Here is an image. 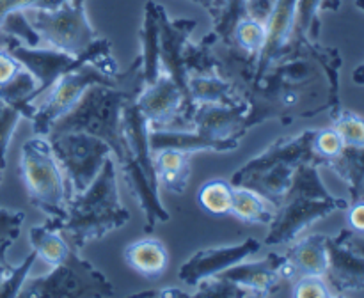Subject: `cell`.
I'll return each instance as SVG.
<instances>
[{"label": "cell", "mask_w": 364, "mask_h": 298, "mask_svg": "<svg viewBox=\"0 0 364 298\" xmlns=\"http://www.w3.org/2000/svg\"><path fill=\"white\" fill-rule=\"evenodd\" d=\"M116 169L117 162L112 155L84 192L71 195L66 215L59 222L46 219V224L59 231L77 250L89 241L102 240L130 220V211L121 202Z\"/></svg>", "instance_id": "6da1fadb"}, {"label": "cell", "mask_w": 364, "mask_h": 298, "mask_svg": "<svg viewBox=\"0 0 364 298\" xmlns=\"http://www.w3.org/2000/svg\"><path fill=\"white\" fill-rule=\"evenodd\" d=\"M142 89V67H139L134 77L119 87L91 85L82 98L52 124L50 131H85L96 135L110 145L116 162L123 163L124 160L132 158L121 131L123 109L128 101L141 94Z\"/></svg>", "instance_id": "7a4b0ae2"}, {"label": "cell", "mask_w": 364, "mask_h": 298, "mask_svg": "<svg viewBox=\"0 0 364 298\" xmlns=\"http://www.w3.org/2000/svg\"><path fill=\"white\" fill-rule=\"evenodd\" d=\"M350 202L331 194L320 177L318 165L313 162L299 163L294 180L276 208V216L269 224L265 245H290L306 229L334 211H343Z\"/></svg>", "instance_id": "3957f363"}, {"label": "cell", "mask_w": 364, "mask_h": 298, "mask_svg": "<svg viewBox=\"0 0 364 298\" xmlns=\"http://www.w3.org/2000/svg\"><path fill=\"white\" fill-rule=\"evenodd\" d=\"M313 135L315 130H304L299 135L277 138L265 151L244 163L233 174L231 183L258 192L277 208L290 188L299 163H316L311 149Z\"/></svg>", "instance_id": "277c9868"}, {"label": "cell", "mask_w": 364, "mask_h": 298, "mask_svg": "<svg viewBox=\"0 0 364 298\" xmlns=\"http://www.w3.org/2000/svg\"><path fill=\"white\" fill-rule=\"evenodd\" d=\"M139 67H141V57L135 59L127 73H119L117 62L110 53V55H103L100 59L87 60L75 70L68 71L45 92L43 101L38 103V110L31 119L34 133L46 137L52 124L59 117H63L91 85L102 84L119 87L134 77Z\"/></svg>", "instance_id": "5b68a950"}, {"label": "cell", "mask_w": 364, "mask_h": 298, "mask_svg": "<svg viewBox=\"0 0 364 298\" xmlns=\"http://www.w3.org/2000/svg\"><path fill=\"white\" fill-rule=\"evenodd\" d=\"M20 176L31 204L45 213L48 220L59 222L66 215L71 187L48 138L36 135L21 145Z\"/></svg>", "instance_id": "8992f818"}, {"label": "cell", "mask_w": 364, "mask_h": 298, "mask_svg": "<svg viewBox=\"0 0 364 298\" xmlns=\"http://www.w3.org/2000/svg\"><path fill=\"white\" fill-rule=\"evenodd\" d=\"M112 282L98 268L80 258L71 247L63 263L55 265L46 275L25 280L21 298H107L114 297Z\"/></svg>", "instance_id": "52a82bcc"}, {"label": "cell", "mask_w": 364, "mask_h": 298, "mask_svg": "<svg viewBox=\"0 0 364 298\" xmlns=\"http://www.w3.org/2000/svg\"><path fill=\"white\" fill-rule=\"evenodd\" d=\"M23 13L38 32L41 46L80 55L100 38L85 13V0H64L53 9L32 7Z\"/></svg>", "instance_id": "ba28073f"}, {"label": "cell", "mask_w": 364, "mask_h": 298, "mask_svg": "<svg viewBox=\"0 0 364 298\" xmlns=\"http://www.w3.org/2000/svg\"><path fill=\"white\" fill-rule=\"evenodd\" d=\"M46 138L70 181L71 195L84 192L112 156L105 140L85 131H50Z\"/></svg>", "instance_id": "9c48e42d"}, {"label": "cell", "mask_w": 364, "mask_h": 298, "mask_svg": "<svg viewBox=\"0 0 364 298\" xmlns=\"http://www.w3.org/2000/svg\"><path fill=\"white\" fill-rule=\"evenodd\" d=\"M11 53L16 57L18 62L31 71L38 80V98L36 103L39 101L41 96L59 80L63 74L68 71L75 70L80 64L87 62V60L100 59L103 55H110V43L107 39L98 38L84 53L80 55H71V53L60 52V50L50 48V46H28L23 43L16 41L9 46Z\"/></svg>", "instance_id": "30bf717a"}, {"label": "cell", "mask_w": 364, "mask_h": 298, "mask_svg": "<svg viewBox=\"0 0 364 298\" xmlns=\"http://www.w3.org/2000/svg\"><path fill=\"white\" fill-rule=\"evenodd\" d=\"M259 248H262V243L256 238H247L242 243L226 245V247L203 248V250L192 254L191 259L181 265L178 277H180L181 282L196 286L203 279L219 275L230 266L245 261L251 255H255Z\"/></svg>", "instance_id": "8fae6325"}, {"label": "cell", "mask_w": 364, "mask_h": 298, "mask_svg": "<svg viewBox=\"0 0 364 298\" xmlns=\"http://www.w3.org/2000/svg\"><path fill=\"white\" fill-rule=\"evenodd\" d=\"M247 103L223 105V103H199L192 114V128L212 140L240 142L247 133Z\"/></svg>", "instance_id": "7c38bea8"}, {"label": "cell", "mask_w": 364, "mask_h": 298, "mask_svg": "<svg viewBox=\"0 0 364 298\" xmlns=\"http://www.w3.org/2000/svg\"><path fill=\"white\" fill-rule=\"evenodd\" d=\"M139 110L148 121L149 128H169L185 103L180 85L166 71H160L153 84L144 85L135 98Z\"/></svg>", "instance_id": "4fadbf2b"}, {"label": "cell", "mask_w": 364, "mask_h": 298, "mask_svg": "<svg viewBox=\"0 0 364 298\" xmlns=\"http://www.w3.org/2000/svg\"><path fill=\"white\" fill-rule=\"evenodd\" d=\"M327 272L326 280L336 294L354 293L364 289V258L352 250L343 240V234L327 236Z\"/></svg>", "instance_id": "5bb4252c"}, {"label": "cell", "mask_w": 364, "mask_h": 298, "mask_svg": "<svg viewBox=\"0 0 364 298\" xmlns=\"http://www.w3.org/2000/svg\"><path fill=\"white\" fill-rule=\"evenodd\" d=\"M283 265L284 254L281 255L272 252L259 261L237 263V265L220 272L219 275L226 277V279L237 282L238 286L251 291L252 297H272V294H276V289H279L281 284L287 282L281 275Z\"/></svg>", "instance_id": "9a60e30c"}, {"label": "cell", "mask_w": 364, "mask_h": 298, "mask_svg": "<svg viewBox=\"0 0 364 298\" xmlns=\"http://www.w3.org/2000/svg\"><path fill=\"white\" fill-rule=\"evenodd\" d=\"M295 7H297V0H276L272 13L267 18L265 43L256 59V84L287 48L291 28H294Z\"/></svg>", "instance_id": "2e32d148"}, {"label": "cell", "mask_w": 364, "mask_h": 298, "mask_svg": "<svg viewBox=\"0 0 364 298\" xmlns=\"http://www.w3.org/2000/svg\"><path fill=\"white\" fill-rule=\"evenodd\" d=\"M327 263V236L309 234L291 241L290 248L284 252L281 275L290 284L302 275H326Z\"/></svg>", "instance_id": "e0dca14e"}, {"label": "cell", "mask_w": 364, "mask_h": 298, "mask_svg": "<svg viewBox=\"0 0 364 298\" xmlns=\"http://www.w3.org/2000/svg\"><path fill=\"white\" fill-rule=\"evenodd\" d=\"M240 145V142H224L212 140L205 137L194 128L187 130H169V128H149V149L151 155L162 149H176L185 153H201V151H215L228 153L235 151Z\"/></svg>", "instance_id": "ac0fdd59"}, {"label": "cell", "mask_w": 364, "mask_h": 298, "mask_svg": "<svg viewBox=\"0 0 364 298\" xmlns=\"http://www.w3.org/2000/svg\"><path fill=\"white\" fill-rule=\"evenodd\" d=\"M124 263L148 280H156L169 266L167 248L159 238H141L124 248Z\"/></svg>", "instance_id": "d6986e66"}, {"label": "cell", "mask_w": 364, "mask_h": 298, "mask_svg": "<svg viewBox=\"0 0 364 298\" xmlns=\"http://www.w3.org/2000/svg\"><path fill=\"white\" fill-rule=\"evenodd\" d=\"M155 176L159 187L173 194H185L192 170V153L162 149L153 155Z\"/></svg>", "instance_id": "ffe728a7"}, {"label": "cell", "mask_w": 364, "mask_h": 298, "mask_svg": "<svg viewBox=\"0 0 364 298\" xmlns=\"http://www.w3.org/2000/svg\"><path fill=\"white\" fill-rule=\"evenodd\" d=\"M308 55L322 67L327 80V110L331 116L341 109L340 106V67L343 59L340 50L334 46H323L318 41H306L299 50V55Z\"/></svg>", "instance_id": "44dd1931"}, {"label": "cell", "mask_w": 364, "mask_h": 298, "mask_svg": "<svg viewBox=\"0 0 364 298\" xmlns=\"http://www.w3.org/2000/svg\"><path fill=\"white\" fill-rule=\"evenodd\" d=\"M141 67L144 85L153 84L160 74V34H159V4L149 0L144 9V21L141 28Z\"/></svg>", "instance_id": "7402d4cb"}, {"label": "cell", "mask_w": 364, "mask_h": 298, "mask_svg": "<svg viewBox=\"0 0 364 298\" xmlns=\"http://www.w3.org/2000/svg\"><path fill=\"white\" fill-rule=\"evenodd\" d=\"M187 91L188 98L194 105H199V103H223V105L244 103L233 85L219 77V73L192 74L187 80Z\"/></svg>", "instance_id": "603a6c76"}, {"label": "cell", "mask_w": 364, "mask_h": 298, "mask_svg": "<svg viewBox=\"0 0 364 298\" xmlns=\"http://www.w3.org/2000/svg\"><path fill=\"white\" fill-rule=\"evenodd\" d=\"M235 219L245 224H263L269 226L276 216V206L270 204L263 195L258 192L251 190L247 187L233 188V204H231V213Z\"/></svg>", "instance_id": "cb8c5ba5"}, {"label": "cell", "mask_w": 364, "mask_h": 298, "mask_svg": "<svg viewBox=\"0 0 364 298\" xmlns=\"http://www.w3.org/2000/svg\"><path fill=\"white\" fill-rule=\"evenodd\" d=\"M38 80L28 70L21 67L20 73L7 84L0 85V99H4L9 105L16 106L21 112V116L32 119L38 110Z\"/></svg>", "instance_id": "d4e9b609"}, {"label": "cell", "mask_w": 364, "mask_h": 298, "mask_svg": "<svg viewBox=\"0 0 364 298\" xmlns=\"http://www.w3.org/2000/svg\"><path fill=\"white\" fill-rule=\"evenodd\" d=\"M327 169L336 172L348 184L352 201H358L364 183V148L345 145L343 151L327 163Z\"/></svg>", "instance_id": "484cf974"}, {"label": "cell", "mask_w": 364, "mask_h": 298, "mask_svg": "<svg viewBox=\"0 0 364 298\" xmlns=\"http://www.w3.org/2000/svg\"><path fill=\"white\" fill-rule=\"evenodd\" d=\"M28 238H31L32 250L38 254V258L52 266L63 263L71 250V245L68 243L66 238L46 222L31 227Z\"/></svg>", "instance_id": "4316f807"}, {"label": "cell", "mask_w": 364, "mask_h": 298, "mask_svg": "<svg viewBox=\"0 0 364 298\" xmlns=\"http://www.w3.org/2000/svg\"><path fill=\"white\" fill-rule=\"evenodd\" d=\"M217 41H219V35L212 31L210 34L203 35L198 43H185L181 59H183V66L188 77L217 73L215 53H213V46Z\"/></svg>", "instance_id": "83f0119b"}, {"label": "cell", "mask_w": 364, "mask_h": 298, "mask_svg": "<svg viewBox=\"0 0 364 298\" xmlns=\"http://www.w3.org/2000/svg\"><path fill=\"white\" fill-rule=\"evenodd\" d=\"M233 188L235 184L226 180L206 181L198 194V202L206 213L215 216H224L231 213L233 204Z\"/></svg>", "instance_id": "f1b7e54d"}, {"label": "cell", "mask_w": 364, "mask_h": 298, "mask_svg": "<svg viewBox=\"0 0 364 298\" xmlns=\"http://www.w3.org/2000/svg\"><path fill=\"white\" fill-rule=\"evenodd\" d=\"M231 43H235L249 55L258 57L263 48V43H265V23L251 16H244L235 25Z\"/></svg>", "instance_id": "f546056e"}, {"label": "cell", "mask_w": 364, "mask_h": 298, "mask_svg": "<svg viewBox=\"0 0 364 298\" xmlns=\"http://www.w3.org/2000/svg\"><path fill=\"white\" fill-rule=\"evenodd\" d=\"M331 121L345 145L364 148V117L352 110L340 109L334 116H331Z\"/></svg>", "instance_id": "4dcf8cb0"}, {"label": "cell", "mask_w": 364, "mask_h": 298, "mask_svg": "<svg viewBox=\"0 0 364 298\" xmlns=\"http://www.w3.org/2000/svg\"><path fill=\"white\" fill-rule=\"evenodd\" d=\"M198 289L192 293V297L198 298H240V297H252L251 291L245 287L238 286L233 280L226 279L223 275H213L208 279H203L201 282L196 284Z\"/></svg>", "instance_id": "1f68e13d"}, {"label": "cell", "mask_w": 364, "mask_h": 298, "mask_svg": "<svg viewBox=\"0 0 364 298\" xmlns=\"http://www.w3.org/2000/svg\"><path fill=\"white\" fill-rule=\"evenodd\" d=\"M343 140H341V137L333 126L323 128V130H315V135H313L311 140V149L318 167H326L331 160H334L343 151Z\"/></svg>", "instance_id": "d6a6232c"}, {"label": "cell", "mask_w": 364, "mask_h": 298, "mask_svg": "<svg viewBox=\"0 0 364 298\" xmlns=\"http://www.w3.org/2000/svg\"><path fill=\"white\" fill-rule=\"evenodd\" d=\"M0 32L18 39V41L23 43V45L41 46V39H39L38 32L32 28V25L28 23L23 9L11 11V13L4 18L2 23H0Z\"/></svg>", "instance_id": "836d02e7"}, {"label": "cell", "mask_w": 364, "mask_h": 298, "mask_svg": "<svg viewBox=\"0 0 364 298\" xmlns=\"http://www.w3.org/2000/svg\"><path fill=\"white\" fill-rule=\"evenodd\" d=\"M244 16V0H224V6L220 9L219 16L213 20V32L219 35V41L231 43V34H233L235 25Z\"/></svg>", "instance_id": "e575fe53"}, {"label": "cell", "mask_w": 364, "mask_h": 298, "mask_svg": "<svg viewBox=\"0 0 364 298\" xmlns=\"http://www.w3.org/2000/svg\"><path fill=\"white\" fill-rule=\"evenodd\" d=\"M21 112L16 106L9 105L4 99H0V167L6 169L7 163V149H9L11 138H13L14 130L21 121Z\"/></svg>", "instance_id": "d590c367"}, {"label": "cell", "mask_w": 364, "mask_h": 298, "mask_svg": "<svg viewBox=\"0 0 364 298\" xmlns=\"http://www.w3.org/2000/svg\"><path fill=\"white\" fill-rule=\"evenodd\" d=\"M291 297L297 298H327L334 297L333 289L323 275H302L291 282Z\"/></svg>", "instance_id": "8d00e7d4"}, {"label": "cell", "mask_w": 364, "mask_h": 298, "mask_svg": "<svg viewBox=\"0 0 364 298\" xmlns=\"http://www.w3.org/2000/svg\"><path fill=\"white\" fill-rule=\"evenodd\" d=\"M64 0H0V23H2L4 18L11 13V11L16 9H32V7H41V9H53L59 4H63ZM18 39L11 38V35L0 32V48H9L13 43H16Z\"/></svg>", "instance_id": "74e56055"}, {"label": "cell", "mask_w": 364, "mask_h": 298, "mask_svg": "<svg viewBox=\"0 0 364 298\" xmlns=\"http://www.w3.org/2000/svg\"><path fill=\"white\" fill-rule=\"evenodd\" d=\"M36 259H38V254L32 250L31 254H28L27 258L20 263V265L11 268L9 275L6 277V280H4L2 286H0V298H13V297H18V294H20L21 287H23V284H25V279H27L28 272H31V268H32V265L36 263Z\"/></svg>", "instance_id": "f35d334b"}, {"label": "cell", "mask_w": 364, "mask_h": 298, "mask_svg": "<svg viewBox=\"0 0 364 298\" xmlns=\"http://www.w3.org/2000/svg\"><path fill=\"white\" fill-rule=\"evenodd\" d=\"M25 222V213L16 209L0 208V245H11L20 236L21 226Z\"/></svg>", "instance_id": "ab89813d"}, {"label": "cell", "mask_w": 364, "mask_h": 298, "mask_svg": "<svg viewBox=\"0 0 364 298\" xmlns=\"http://www.w3.org/2000/svg\"><path fill=\"white\" fill-rule=\"evenodd\" d=\"M21 64L18 62L16 57L9 52L7 48H0V85L7 84L13 80L21 70Z\"/></svg>", "instance_id": "60d3db41"}, {"label": "cell", "mask_w": 364, "mask_h": 298, "mask_svg": "<svg viewBox=\"0 0 364 298\" xmlns=\"http://www.w3.org/2000/svg\"><path fill=\"white\" fill-rule=\"evenodd\" d=\"M274 6H276V0H244L245 16H251L263 23L270 16Z\"/></svg>", "instance_id": "b9f144b4"}, {"label": "cell", "mask_w": 364, "mask_h": 298, "mask_svg": "<svg viewBox=\"0 0 364 298\" xmlns=\"http://www.w3.org/2000/svg\"><path fill=\"white\" fill-rule=\"evenodd\" d=\"M348 229L358 234H364V199L352 201L347 208Z\"/></svg>", "instance_id": "7bdbcfd3"}, {"label": "cell", "mask_w": 364, "mask_h": 298, "mask_svg": "<svg viewBox=\"0 0 364 298\" xmlns=\"http://www.w3.org/2000/svg\"><path fill=\"white\" fill-rule=\"evenodd\" d=\"M341 234H343L345 243H347L348 247L352 248V250L358 252L361 258H364V234L354 233V231H350L348 227H347V229L341 231Z\"/></svg>", "instance_id": "ee69618b"}, {"label": "cell", "mask_w": 364, "mask_h": 298, "mask_svg": "<svg viewBox=\"0 0 364 298\" xmlns=\"http://www.w3.org/2000/svg\"><path fill=\"white\" fill-rule=\"evenodd\" d=\"M135 297H176V298H188L192 293H185L183 289H176V287H166V289L159 291H144V293H137Z\"/></svg>", "instance_id": "f6af8a7d"}, {"label": "cell", "mask_w": 364, "mask_h": 298, "mask_svg": "<svg viewBox=\"0 0 364 298\" xmlns=\"http://www.w3.org/2000/svg\"><path fill=\"white\" fill-rule=\"evenodd\" d=\"M7 248H9L7 245H0V286H2V282L6 280V277L9 275L11 268H13V266H11L6 259Z\"/></svg>", "instance_id": "bcb514c9"}, {"label": "cell", "mask_w": 364, "mask_h": 298, "mask_svg": "<svg viewBox=\"0 0 364 298\" xmlns=\"http://www.w3.org/2000/svg\"><path fill=\"white\" fill-rule=\"evenodd\" d=\"M191 2L198 4V6L205 7L212 16H215V0H191Z\"/></svg>", "instance_id": "7dc6e473"}, {"label": "cell", "mask_w": 364, "mask_h": 298, "mask_svg": "<svg viewBox=\"0 0 364 298\" xmlns=\"http://www.w3.org/2000/svg\"><path fill=\"white\" fill-rule=\"evenodd\" d=\"M340 0H323L322 11H338L340 9Z\"/></svg>", "instance_id": "c3c4849f"}, {"label": "cell", "mask_w": 364, "mask_h": 298, "mask_svg": "<svg viewBox=\"0 0 364 298\" xmlns=\"http://www.w3.org/2000/svg\"><path fill=\"white\" fill-rule=\"evenodd\" d=\"M352 78H354L355 84H361L364 85V67L363 66H358L354 70V74H352Z\"/></svg>", "instance_id": "681fc988"}, {"label": "cell", "mask_w": 364, "mask_h": 298, "mask_svg": "<svg viewBox=\"0 0 364 298\" xmlns=\"http://www.w3.org/2000/svg\"><path fill=\"white\" fill-rule=\"evenodd\" d=\"M223 6H224V0H215V16H213V20H215V18L219 16V13H220V9H223Z\"/></svg>", "instance_id": "f907efd6"}, {"label": "cell", "mask_w": 364, "mask_h": 298, "mask_svg": "<svg viewBox=\"0 0 364 298\" xmlns=\"http://www.w3.org/2000/svg\"><path fill=\"white\" fill-rule=\"evenodd\" d=\"M355 6H358L361 11H364V0H355Z\"/></svg>", "instance_id": "816d5d0a"}, {"label": "cell", "mask_w": 364, "mask_h": 298, "mask_svg": "<svg viewBox=\"0 0 364 298\" xmlns=\"http://www.w3.org/2000/svg\"><path fill=\"white\" fill-rule=\"evenodd\" d=\"M4 180V167H0V183H2Z\"/></svg>", "instance_id": "f5cc1de1"}, {"label": "cell", "mask_w": 364, "mask_h": 298, "mask_svg": "<svg viewBox=\"0 0 364 298\" xmlns=\"http://www.w3.org/2000/svg\"><path fill=\"white\" fill-rule=\"evenodd\" d=\"M364 199V183H363V188H361V195H359V199Z\"/></svg>", "instance_id": "db71d44e"}, {"label": "cell", "mask_w": 364, "mask_h": 298, "mask_svg": "<svg viewBox=\"0 0 364 298\" xmlns=\"http://www.w3.org/2000/svg\"><path fill=\"white\" fill-rule=\"evenodd\" d=\"M361 66H363V67H364V64H361Z\"/></svg>", "instance_id": "11a10c76"}, {"label": "cell", "mask_w": 364, "mask_h": 298, "mask_svg": "<svg viewBox=\"0 0 364 298\" xmlns=\"http://www.w3.org/2000/svg\"><path fill=\"white\" fill-rule=\"evenodd\" d=\"M340 4H341V0H340Z\"/></svg>", "instance_id": "9f6ffc18"}]
</instances>
